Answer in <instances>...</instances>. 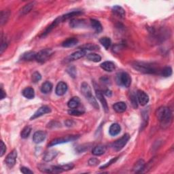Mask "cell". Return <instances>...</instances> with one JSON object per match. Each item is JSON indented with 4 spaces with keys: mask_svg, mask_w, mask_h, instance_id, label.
<instances>
[{
    "mask_svg": "<svg viewBox=\"0 0 174 174\" xmlns=\"http://www.w3.org/2000/svg\"><path fill=\"white\" fill-rule=\"evenodd\" d=\"M86 54H87V51L81 49L80 50H78L76 52H74V53H73L68 59H67V60H68V61H76L78 60V59H80L81 58L84 57Z\"/></svg>",
    "mask_w": 174,
    "mask_h": 174,
    "instance_id": "obj_11",
    "label": "cell"
},
{
    "mask_svg": "<svg viewBox=\"0 0 174 174\" xmlns=\"http://www.w3.org/2000/svg\"><path fill=\"white\" fill-rule=\"evenodd\" d=\"M161 72V74L163 77L167 78L172 75V69L171 67H165Z\"/></svg>",
    "mask_w": 174,
    "mask_h": 174,
    "instance_id": "obj_36",
    "label": "cell"
},
{
    "mask_svg": "<svg viewBox=\"0 0 174 174\" xmlns=\"http://www.w3.org/2000/svg\"><path fill=\"white\" fill-rule=\"evenodd\" d=\"M99 42L101 44V45L105 48L106 50H108L109 48L111 46V44H112V41L110 38L108 37H103L99 40Z\"/></svg>",
    "mask_w": 174,
    "mask_h": 174,
    "instance_id": "obj_32",
    "label": "cell"
},
{
    "mask_svg": "<svg viewBox=\"0 0 174 174\" xmlns=\"http://www.w3.org/2000/svg\"><path fill=\"white\" fill-rule=\"evenodd\" d=\"M17 158V151L16 150H13L11 153H10L8 156L6 158V164L9 168H12L16 163V160Z\"/></svg>",
    "mask_w": 174,
    "mask_h": 174,
    "instance_id": "obj_8",
    "label": "cell"
},
{
    "mask_svg": "<svg viewBox=\"0 0 174 174\" xmlns=\"http://www.w3.org/2000/svg\"><path fill=\"white\" fill-rule=\"evenodd\" d=\"M81 92H82V95L84 96L86 99L88 100V102L91 103V105L94 107L96 110L99 109V106L97 101H96L95 98H94L93 96L92 95V91L89 84L87 82H83L81 85Z\"/></svg>",
    "mask_w": 174,
    "mask_h": 174,
    "instance_id": "obj_3",
    "label": "cell"
},
{
    "mask_svg": "<svg viewBox=\"0 0 174 174\" xmlns=\"http://www.w3.org/2000/svg\"><path fill=\"white\" fill-rule=\"evenodd\" d=\"M53 84L50 82L47 81V82H45L42 85L41 91L44 94H49L52 91V90H53Z\"/></svg>",
    "mask_w": 174,
    "mask_h": 174,
    "instance_id": "obj_29",
    "label": "cell"
},
{
    "mask_svg": "<svg viewBox=\"0 0 174 174\" xmlns=\"http://www.w3.org/2000/svg\"><path fill=\"white\" fill-rule=\"evenodd\" d=\"M100 161L98 160L97 158H91V159H89V161H88V165L90 166H97L99 164Z\"/></svg>",
    "mask_w": 174,
    "mask_h": 174,
    "instance_id": "obj_42",
    "label": "cell"
},
{
    "mask_svg": "<svg viewBox=\"0 0 174 174\" xmlns=\"http://www.w3.org/2000/svg\"><path fill=\"white\" fill-rule=\"evenodd\" d=\"M58 154V152L57 150H51L44 154V161L46 162H50L56 158V157L57 156Z\"/></svg>",
    "mask_w": 174,
    "mask_h": 174,
    "instance_id": "obj_18",
    "label": "cell"
},
{
    "mask_svg": "<svg viewBox=\"0 0 174 174\" xmlns=\"http://www.w3.org/2000/svg\"><path fill=\"white\" fill-rule=\"evenodd\" d=\"M52 54L50 49H44L36 53L35 60L39 63L45 62Z\"/></svg>",
    "mask_w": 174,
    "mask_h": 174,
    "instance_id": "obj_7",
    "label": "cell"
},
{
    "mask_svg": "<svg viewBox=\"0 0 174 174\" xmlns=\"http://www.w3.org/2000/svg\"><path fill=\"white\" fill-rule=\"evenodd\" d=\"M6 146L4 144V143L3 142V141H1V153H0V156L3 157V154L6 153Z\"/></svg>",
    "mask_w": 174,
    "mask_h": 174,
    "instance_id": "obj_45",
    "label": "cell"
},
{
    "mask_svg": "<svg viewBox=\"0 0 174 174\" xmlns=\"http://www.w3.org/2000/svg\"><path fill=\"white\" fill-rule=\"evenodd\" d=\"M129 139H130V136L128 133H126L121 138L116 140V141L112 144L113 148L116 151H120L123 148L126 144L129 142Z\"/></svg>",
    "mask_w": 174,
    "mask_h": 174,
    "instance_id": "obj_6",
    "label": "cell"
},
{
    "mask_svg": "<svg viewBox=\"0 0 174 174\" xmlns=\"http://www.w3.org/2000/svg\"><path fill=\"white\" fill-rule=\"evenodd\" d=\"M116 82L119 86L129 88L131 84V78L127 72H120L116 76Z\"/></svg>",
    "mask_w": 174,
    "mask_h": 174,
    "instance_id": "obj_4",
    "label": "cell"
},
{
    "mask_svg": "<svg viewBox=\"0 0 174 174\" xmlns=\"http://www.w3.org/2000/svg\"><path fill=\"white\" fill-rule=\"evenodd\" d=\"M107 148L105 146L99 145L95 146L92 150V153L95 156H101V155L105 154L106 152Z\"/></svg>",
    "mask_w": 174,
    "mask_h": 174,
    "instance_id": "obj_23",
    "label": "cell"
},
{
    "mask_svg": "<svg viewBox=\"0 0 174 174\" xmlns=\"http://www.w3.org/2000/svg\"><path fill=\"white\" fill-rule=\"evenodd\" d=\"M81 48H82V50H84L86 51L87 50H96L99 49V46L93 44H85V45L82 46Z\"/></svg>",
    "mask_w": 174,
    "mask_h": 174,
    "instance_id": "obj_37",
    "label": "cell"
},
{
    "mask_svg": "<svg viewBox=\"0 0 174 174\" xmlns=\"http://www.w3.org/2000/svg\"><path fill=\"white\" fill-rule=\"evenodd\" d=\"M137 99H138L140 105L144 106L148 103L149 97L145 92L142 90H139L137 92Z\"/></svg>",
    "mask_w": 174,
    "mask_h": 174,
    "instance_id": "obj_9",
    "label": "cell"
},
{
    "mask_svg": "<svg viewBox=\"0 0 174 174\" xmlns=\"http://www.w3.org/2000/svg\"><path fill=\"white\" fill-rule=\"evenodd\" d=\"M34 4L35 2H31L27 3V5H25L23 8L21 9V14H22V15H25V14L30 12V11L33 9V7H34Z\"/></svg>",
    "mask_w": 174,
    "mask_h": 174,
    "instance_id": "obj_31",
    "label": "cell"
},
{
    "mask_svg": "<svg viewBox=\"0 0 174 174\" xmlns=\"http://www.w3.org/2000/svg\"><path fill=\"white\" fill-rule=\"evenodd\" d=\"M104 93L106 96H108V97H111V96H112V91L110 90H106Z\"/></svg>",
    "mask_w": 174,
    "mask_h": 174,
    "instance_id": "obj_49",
    "label": "cell"
},
{
    "mask_svg": "<svg viewBox=\"0 0 174 174\" xmlns=\"http://www.w3.org/2000/svg\"><path fill=\"white\" fill-rule=\"evenodd\" d=\"M117 159H118V157H116V158H112V159H111L110 161L108 162V163L106 164V165H103V166H101V167H100V169H104V168L108 167V166L111 165L112 163H114V162H115L117 161Z\"/></svg>",
    "mask_w": 174,
    "mask_h": 174,
    "instance_id": "obj_43",
    "label": "cell"
},
{
    "mask_svg": "<svg viewBox=\"0 0 174 174\" xmlns=\"http://www.w3.org/2000/svg\"><path fill=\"white\" fill-rule=\"evenodd\" d=\"M10 15V12L8 10H3L1 12V16H0V23L1 25H4L7 23L8 18Z\"/></svg>",
    "mask_w": 174,
    "mask_h": 174,
    "instance_id": "obj_30",
    "label": "cell"
},
{
    "mask_svg": "<svg viewBox=\"0 0 174 174\" xmlns=\"http://www.w3.org/2000/svg\"><path fill=\"white\" fill-rule=\"evenodd\" d=\"M61 22H63L62 21V18H61V16H59L57 18H56L53 22V23H52L49 27H48V28L46 29L45 31H44L43 33H42V35L41 37H44V36H46L47 34H49V33L53 30V29L54 28H55L57 27V25H59V24H60Z\"/></svg>",
    "mask_w": 174,
    "mask_h": 174,
    "instance_id": "obj_16",
    "label": "cell"
},
{
    "mask_svg": "<svg viewBox=\"0 0 174 174\" xmlns=\"http://www.w3.org/2000/svg\"><path fill=\"white\" fill-rule=\"evenodd\" d=\"M68 114L69 115H72V116H80V115H82L84 114V112L81 110H79L78 109H70L68 111Z\"/></svg>",
    "mask_w": 174,
    "mask_h": 174,
    "instance_id": "obj_39",
    "label": "cell"
},
{
    "mask_svg": "<svg viewBox=\"0 0 174 174\" xmlns=\"http://www.w3.org/2000/svg\"><path fill=\"white\" fill-rule=\"evenodd\" d=\"M112 12L119 18H123L125 16V11L120 6H114L112 8Z\"/></svg>",
    "mask_w": 174,
    "mask_h": 174,
    "instance_id": "obj_25",
    "label": "cell"
},
{
    "mask_svg": "<svg viewBox=\"0 0 174 174\" xmlns=\"http://www.w3.org/2000/svg\"><path fill=\"white\" fill-rule=\"evenodd\" d=\"M101 68L106 72H112L116 69V65L112 61H105L101 64Z\"/></svg>",
    "mask_w": 174,
    "mask_h": 174,
    "instance_id": "obj_17",
    "label": "cell"
},
{
    "mask_svg": "<svg viewBox=\"0 0 174 174\" xmlns=\"http://www.w3.org/2000/svg\"><path fill=\"white\" fill-rule=\"evenodd\" d=\"M121 131V127L118 123H114L110 126L109 133L111 136H116L119 134Z\"/></svg>",
    "mask_w": 174,
    "mask_h": 174,
    "instance_id": "obj_20",
    "label": "cell"
},
{
    "mask_svg": "<svg viewBox=\"0 0 174 174\" xmlns=\"http://www.w3.org/2000/svg\"><path fill=\"white\" fill-rule=\"evenodd\" d=\"M21 172L24 174H33V172L31 171V170H30L27 167H22L21 168Z\"/></svg>",
    "mask_w": 174,
    "mask_h": 174,
    "instance_id": "obj_44",
    "label": "cell"
},
{
    "mask_svg": "<svg viewBox=\"0 0 174 174\" xmlns=\"http://www.w3.org/2000/svg\"><path fill=\"white\" fill-rule=\"evenodd\" d=\"M31 132V128L29 127V126H26V127H24V129L21 131V138L23 139L28 138Z\"/></svg>",
    "mask_w": 174,
    "mask_h": 174,
    "instance_id": "obj_35",
    "label": "cell"
},
{
    "mask_svg": "<svg viewBox=\"0 0 174 174\" xmlns=\"http://www.w3.org/2000/svg\"><path fill=\"white\" fill-rule=\"evenodd\" d=\"M67 72L69 74V76L72 77L73 78H74L76 76V69L74 67H69V68L67 69Z\"/></svg>",
    "mask_w": 174,
    "mask_h": 174,
    "instance_id": "obj_40",
    "label": "cell"
},
{
    "mask_svg": "<svg viewBox=\"0 0 174 174\" xmlns=\"http://www.w3.org/2000/svg\"><path fill=\"white\" fill-rule=\"evenodd\" d=\"M78 138H79L78 135H69V136L64 137V138L54 139L53 140V141H51L50 143L49 144V147H52V146L58 145V144H61V143L74 141V140L77 139Z\"/></svg>",
    "mask_w": 174,
    "mask_h": 174,
    "instance_id": "obj_5",
    "label": "cell"
},
{
    "mask_svg": "<svg viewBox=\"0 0 174 174\" xmlns=\"http://www.w3.org/2000/svg\"><path fill=\"white\" fill-rule=\"evenodd\" d=\"M51 112V109L50 107L47 106H44L40 107V108L36 111V112L34 113V114H33V116L31 117L30 120H34L37 118H39L40 116H42L44 114L50 113Z\"/></svg>",
    "mask_w": 174,
    "mask_h": 174,
    "instance_id": "obj_10",
    "label": "cell"
},
{
    "mask_svg": "<svg viewBox=\"0 0 174 174\" xmlns=\"http://www.w3.org/2000/svg\"><path fill=\"white\" fill-rule=\"evenodd\" d=\"M145 161H144L143 159H140L138 161H137L135 162V164L134 165L133 167V171L135 173H140L142 172V170L145 167Z\"/></svg>",
    "mask_w": 174,
    "mask_h": 174,
    "instance_id": "obj_21",
    "label": "cell"
},
{
    "mask_svg": "<svg viewBox=\"0 0 174 174\" xmlns=\"http://www.w3.org/2000/svg\"><path fill=\"white\" fill-rule=\"evenodd\" d=\"M80 100L78 97H73L69 100L68 103V106L70 109H76L79 106Z\"/></svg>",
    "mask_w": 174,
    "mask_h": 174,
    "instance_id": "obj_27",
    "label": "cell"
},
{
    "mask_svg": "<svg viewBox=\"0 0 174 174\" xmlns=\"http://www.w3.org/2000/svg\"><path fill=\"white\" fill-rule=\"evenodd\" d=\"M41 79H42V76L39 72H35L32 74L31 80L33 83H37L38 82H39V81L41 80Z\"/></svg>",
    "mask_w": 174,
    "mask_h": 174,
    "instance_id": "obj_38",
    "label": "cell"
},
{
    "mask_svg": "<svg viewBox=\"0 0 174 174\" xmlns=\"http://www.w3.org/2000/svg\"><path fill=\"white\" fill-rule=\"evenodd\" d=\"M35 55L36 53L35 52L33 51H28L26 52L24 54H23V55L21 56V59L23 61H32V60H35Z\"/></svg>",
    "mask_w": 174,
    "mask_h": 174,
    "instance_id": "obj_28",
    "label": "cell"
},
{
    "mask_svg": "<svg viewBox=\"0 0 174 174\" xmlns=\"http://www.w3.org/2000/svg\"><path fill=\"white\" fill-rule=\"evenodd\" d=\"M61 168L62 169V170L63 172H67V171H69V170H71L73 168V163H68V164H66V165H61Z\"/></svg>",
    "mask_w": 174,
    "mask_h": 174,
    "instance_id": "obj_41",
    "label": "cell"
},
{
    "mask_svg": "<svg viewBox=\"0 0 174 174\" xmlns=\"http://www.w3.org/2000/svg\"><path fill=\"white\" fill-rule=\"evenodd\" d=\"M82 14V12H80V11H75V12H69V13L65 14V15L61 16V18H62V21H64L69 19V18H72L74 16H78V15H80V14Z\"/></svg>",
    "mask_w": 174,
    "mask_h": 174,
    "instance_id": "obj_33",
    "label": "cell"
},
{
    "mask_svg": "<svg viewBox=\"0 0 174 174\" xmlns=\"http://www.w3.org/2000/svg\"><path fill=\"white\" fill-rule=\"evenodd\" d=\"M7 46H8V44H7L6 42L2 41V45H1V49H0V53L2 54L3 53V51L7 49Z\"/></svg>",
    "mask_w": 174,
    "mask_h": 174,
    "instance_id": "obj_46",
    "label": "cell"
},
{
    "mask_svg": "<svg viewBox=\"0 0 174 174\" xmlns=\"http://www.w3.org/2000/svg\"><path fill=\"white\" fill-rule=\"evenodd\" d=\"M6 92L3 91V88H1V99H3L4 98H6Z\"/></svg>",
    "mask_w": 174,
    "mask_h": 174,
    "instance_id": "obj_48",
    "label": "cell"
},
{
    "mask_svg": "<svg viewBox=\"0 0 174 174\" xmlns=\"http://www.w3.org/2000/svg\"><path fill=\"white\" fill-rule=\"evenodd\" d=\"M78 43V40L75 38H71L65 40L62 43V46L64 48H72L77 45Z\"/></svg>",
    "mask_w": 174,
    "mask_h": 174,
    "instance_id": "obj_22",
    "label": "cell"
},
{
    "mask_svg": "<svg viewBox=\"0 0 174 174\" xmlns=\"http://www.w3.org/2000/svg\"><path fill=\"white\" fill-rule=\"evenodd\" d=\"M87 59L91 61L95 62V63H98L101 61V57L99 54H96V53H90L87 55Z\"/></svg>",
    "mask_w": 174,
    "mask_h": 174,
    "instance_id": "obj_34",
    "label": "cell"
},
{
    "mask_svg": "<svg viewBox=\"0 0 174 174\" xmlns=\"http://www.w3.org/2000/svg\"><path fill=\"white\" fill-rule=\"evenodd\" d=\"M156 116L160 121L161 127L163 129L169 127L172 122V113L169 108L165 106L159 108L156 112Z\"/></svg>",
    "mask_w": 174,
    "mask_h": 174,
    "instance_id": "obj_1",
    "label": "cell"
},
{
    "mask_svg": "<svg viewBox=\"0 0 174 174\" xmlns=\"http://www.w3.org/2000/svg\"><path fill=\"white\" fill-rule=\"evenodd\" d=\"M91 25L92 28L94 29L95 32L97 33H101L103 30V27L101 23L97 20L95 19H91Z\"/></svg>",
    "mask_w": 174,
    "mask_h": 174,
    "instance_id": "obj_26",
    "label": "cell"
},
{
    "mask_svg": "<svg viewBox=\"0 0 174 174\" xmlns=\"http://www.w3.org/2000/svg\"><path fill=\"white\" fill-rule=\"evenodd\" d=\"M46 135L44 131H39L35 132L33 136V141L35 143H40L44 142L46 139Z\"/></svg>",
    "mask_w": 174,
    "mask_h": 174,
    "instance_id": "obj_15",
    "label": "cell"
},
{
    "mask_svg": "<svg viewBox=\"0 0 174 174\" xmlns=\"http://www.w3.org/2000/svg\"><path fill=\"white\" fill-rule=\"evenodd\" d=\"M87 25V21L84 19H79V18H73L70 21L69 25L72 28L83 27Z\"/></svg>",
    "mask_w": 174,
    "mask_h": 174,
    "instance_id": "obj_14",
    "label": "cell"
},
{
    "mask_svg": "<svg viewBox=\"0 0 174 174\" xmlns=\"http://www.w3.org/2000/svg\"><path fill=\"white\" fill-rule=\"evenodd\" d=\"M131 101H132V104L133 105V106H134V108H138V103H137V98L135 97V96H132L131 98Z\"/></svg>",
    "mask_w": 174,
    "mask_h": 174,
    "instance_id": "obj_47",
    "label": "cell"
},
{
    "mask_svg": "<svg viewBox=\"0 0 174 174\" xmlns=\"http://www.w3.org/2000/svg\"><path fill=\"white\" fill-rule=\"evenodd\" d=\"M22 94L25 98L29 99H32L35 97L34 89L31 87H27L22 92Z\"/></svg>",
    "mask_w": 174,
    "mask_h": 174,
    "instance_id": "obj_24",
    "label": "cell"
},
{
    "mask_svg": "<svg viewBox=\"0 0 174 174\" xmlns=\"http://www.w3.org/2000/svg\"><path fill=\"white\" fill-rule=\"evenodd\" d=\"M127 104L125 102L120 101V102H117L116 103H114V105L113 106L114 110L116 111L117 113H123L125 112L126 110H127Z\"/></svg>",
    "mask_w": 174,
    "mask_h": 174,
    "instance_id": "obj_19",
    "label": "cell"
},
{
    "mask_svg": "<svg viewBox=\"0 0 174 174\" xmlns=\"http://www.w3.org/2000/svg\"><path fill=\"white\" fill-rule=\"evenodd\" d=\"M68 85L64 82H59L57 87H56V90H55V92L58 96H63L64 95L66 92L68 91Z\"/></svg>",
    "mask_w": 174,
    "mask_h": 174,
    "instance_id": "obj_13",
    "label": "cell"
},
{
    "mask_svg": "<svg viewBox=\"0 0 174 174\" xmlns=\"http://www.w3.org/2000/svg\"><path fill=\"white\" fill-rule=\"evenodd\" d=\"M134 69L138 70V72L143 73H150V74H154L157 73L158 71L157 68L153 64L147 63L143 62H135L132 65Z\"/></svg>",
    "mask_w": 174,
    "mask_h": 174,
    "instance_id": "obj_2",
    "label": "cell"
},
{
    "mask_svg": "<svg viewBox=\"0 0 174 174\" xmlns=\"http://www.w3.org/2000/svg\"><path fill=\"white\" fill-rule=\"evenodd\" d=\"M95 92H96V96H97V99L99 100L100 103H101L103 110H104L106 112H108L109 110L108 106V103H107L106 99L104 98V97H103L102 92L99 89H95Z\"/></svg>",
    "mask_w": 174,
    "mask_h": 174,
    "instance_id": "obj_12",
    "label": "cell"
}]
</instances>
